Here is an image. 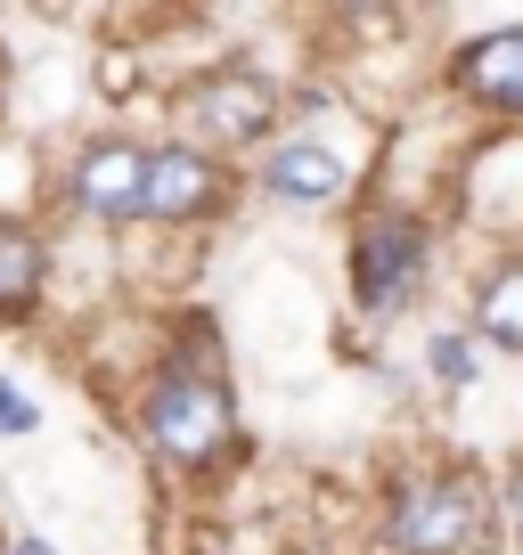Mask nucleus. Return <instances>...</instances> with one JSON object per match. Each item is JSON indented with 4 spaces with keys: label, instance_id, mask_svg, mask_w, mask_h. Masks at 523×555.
Masks as SVG:
<instances>
[{
    "label": "nucleus",
    "instance_id": "4",
    "mask_svg": "<svg viewBox=\"0 0 523 555\" xmlns=\"http://www.w3.org/2000/svg\"><path fill=\"white\" fill-rule=\"evenodd\" d=\"M180 122H196L205 139L245 147V139H262L270 122H279V90L262 82L254 66H221V74H205V82L180 90Z\"/></svg>",
    "mask_w": 523,
    "mask_h": 555
},
{
    "label": "nucleus",
    "instance_id": "1",
    "mask_svg": "<svg viewBox=\"0 0 523 555\" xmlns=\"http://www.w3.org/2000/svg\"><path fill=\"white\" fill-rule=\"evenodd\" d=\"M140 434H148V450L173 457V466H213L221 441L238 434V400H229L221 376H189V367H173V376H156V392H148Z\"/></svg>",
    "mask_w": 523,
    "mask_h": 555
},
{
    "label": "nucleus",
    "instance_id": "5",
    "mask_svg": "<svg viewBox=\"0 0 523 555\" xmlns=\"http://www.w3.org/2000/svg\"><path fill=\"white\" fill-rule=\"evenodd\" d=\"M221 205V164L196 156V147H164L148 156V196L140 212H164V221H196V212Z\"/></svg>",
    "mask_w": 523,
    "mask_h": 555
},
{
    "label": "nucleus",
    "instance_id": "9",
    "mask_svg": "<svg viewBox=\"0 0 523 555\" xmlns=\"http://www.w3.org/2000/svg\"><path fill=\"white\" fill-rule=\"evenodd\" d=\"M41 270H50L41 237H34L25 221H0V319H25V311H34Z\"/></svg>",
    "mask_w": 523,
    "mask_h": 555
},
{
    "label": "nucleus",
    "instance_id": "2",
    "mask_svg": "<svg viewBox=\"0 0 523 555\" xmlns=\"http://www.w3.org/2000/svg\"><path fill=\"white\" fill-rule=\"evenodd\" d=\"M474 531H483V490L458 482V474H418V482H401L393 506H384L393 555H467Z\"/></svg>",
    "mask_w": 523,
    "mask_h": 555
},
{
    "label": "nucleus",
    "instance_id": "12",
    "mask_svg": "<svg viewBox=\"0 0 523 555\" xmlns=\"http://www.w3.org/2000/svg\"><path fill=\"white\" fill-rule=\"evenodd\" d=\"M0 434H34V400H25L9 376H0Z\"/></svg>",
    "mask_w": 523,
    "mask_h": 555
},
{
    "label": "nucleus",
    "instance_id": "10",
    "mask_svg": "<svg viewBox=\"0 0 523 555\" xmlns=\"http://www.w3.org/2000/svg\"><path fill=\"white\" fill-rule=\"evenodd\" d=\"M474 335L499 351H523V261L483 278V295H474Z\"/></svg>",
    "mask_w": 523,
    "mask_h": 555
},
{
    "label": "nucleus",
    "instance_id": "7",
    "mask_svg": "<svg viewBox=\"0 0 523 555\" xmlns=\"http://www.w3.org/2000/svg\"><path fill=\"white\" fill-rule=\"evenodd\" d=\"M262 189L279 196V205H335V196L352 189V172H344V156L295 139V147H279V156L262 164Z\"/></svg>",
    "mask_w": 523,
    "mask_h": 555
},
{
    "label": "nucleus",
    "instance_id": "3",
    "mask_svg": "<svg viewBox=\"0 0 523 555\" xmlns=\"http://www.w3.org/2000/svg\"><path fill=\"white\" fill-rule=\"evenodd\" d=\"M425 261H434L425 221H409V212H368L360 245H352V295H360L368 311H393V302H409L425 286Z\"/></svg>",
    "mask_w": 523,
    "mask_h": 555
},
{
    "label": "nucleus",
    "instance_id": "6",
    "mask_svg": "<svg viewBox=\"0 0 523 555\" xmlns=\"http://www.w3.org/2000/svg\"><path fill=\"white\" fill-rule=\"evenodd\" d=\"M74 196H82V212H99V221H131L140 196H148V156H140V147H123V139L90 147L82 172H74Z\"/></svg>",
    "mask_w": 523,
    "mask_h": 555
},
{
    "label": "nucleus",
    "instance_id": "13",
    "mask_svg": "<svg viewBox=\"0 0 523 555\" xmlns=\"http://www.w3.org/2000/svg\"><path fill=\"white\" fill-rule=\"evenodd\" d=\"M507 522H515V539H523V466H515V482H507Z\"/></svg>",
    "mask_w": 523,
    "mask_h": 555
},
{
    "label": "nucleus",
    "instance_id": "14",
    "mask_svg": "<svg viewBox=\"0 0 523 555\" xmlns=\"http://www.w3.org/2000/svg\"><path fill=\"white\" fill-rule=\"evenodd\" d=\"M9 555H58V547H50V539H17Z\"/></svg>",
    "mask_w": 523,
    "mask_h": 555
},
{
    "label": "nucleus",
    "instance_id": "8",
    "mask_svg": "<svg viewBox=\"0 0 523 555\" xmlns=\"http://www.w3.org/2000/svg\"><path fill=\"white\" fill-rule=\"evenodd\" d=\"M458 90L483 99V106H499V115H523V25L458 50Z\"/></svg>",
    "mask_w": 523,
    "mask_h": 555
},
{
    "label": "nucleus",
    "instance_id": "11",
    "mask_svg": "<svg viewBox=\"0 0 523 555\" xmlns=\"http://www.w3.org/2000/svg\"><path fill=\"white\" fill-rule=\"evenodd\" d=\"M425 360H434L442 384H474V344H467V335H434V344H425Z\"/></svg>",
    "mask_w": 523,
    "mask_h": 555
}]
</instances>
